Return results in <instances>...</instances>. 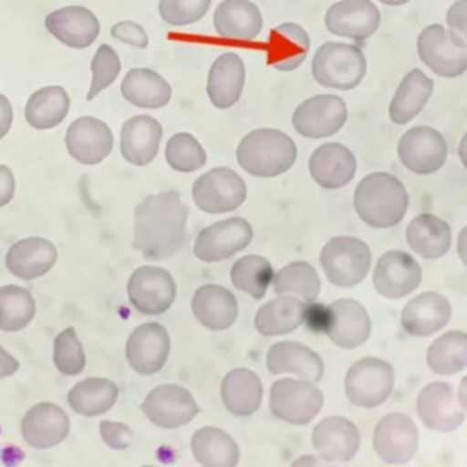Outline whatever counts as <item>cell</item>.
Masks as SVG:
<instances>
[{
    "instance_id": "cell-19",
    "label": "cell",
    "mask_w": 467,
    "mask_h": 467,
    "mask_svg": "<svg viewBox=\"0 0 467 467\" xmlns=\"http://www.w3.org/2000/svg\"><path fill=\"white\" fill-rule=\"evenodd\" d=\"M372 283L379 296L387 299H401L420 286L421 268L407 252L389 250L378 259Z\"/></svg>"
},
{
    "instance_id": "cell-38",
    "label": "cell",
    "mask_w": 467,
    "mask_h": 467,
    "mask_svg": "<svg viewBox=\"0 0 467 467\" xmlns=\"http://www.w3.org/2000/svg\"><path fill=\"white\" fill-rule=\"evenodd\" d=\"M434 89V82L421 69H410L394 91L389 104V119L394 124H407L412 120L429 102Z\"/></svg>"
},
{
    "instance_id": "cell-23",
    "label": "cell",
    "mask_w": 467,
    "mask_h": 467,
    "mask_svg": "<svg viewBox=\"0 0 467 467\" xmlns=\"http://www.w3.org/2000/svg\"><path fill=\"white\" fill-rule=\"evenodd\" d=\"M57 246L46 237H24L15 241L5 252V268L22 281H33L46 275L57 263Z\"/></svg>"
},
{
    "instance_id": "cell-44",
    "label": "cell",
    "mask_w": 467,
    "mask_h": 467,
    "mask_svg": "<svg viewBox=\"0 0 467 467\" xmlns=\"http://www.w3.org/2000/svg\"><path fill=\"white\" fill-rule=\"evenodd\" d=\"M36 314L33 294L18 285L0 286V330L20 332Z\"/></svg>"
},
{
    "instance_id": "cell-27",
    "label": "cell",
    "mask_w": 467,
    "mask_h": 467,
    "mask_svg": "<svg viewBox=\"0 0 467 467\" xmlns=\"http://www.w3.org/2000/svg\"><path fill=\"white\" fill-rule=\"evenodd\" d=\"M356 168L354 153L339 142L317 146L308 159V171L312 179L325 190H337L348 184Z\"/></svg>"
},
{
    "instance_id": "cell-34",
    "label": "cell",
    "mask_w": 467,
    "mask_h": 467,
    "mask_svg": "<svg viewBox=\"0 0 467 467\" xmlns=\"http://www.w3.org/2000/svg\"><path fill=\"white\" fill-rule=\"evenodd\" d=\"M213 27L228 40H254L263 29V15L250 0H223L213 13Z\"/></svg>"
},
{
    "instance_id": "cell-10",
    "label": "cell",
    "mask_w": 467,
    "mask_h": 467,
    "mask_svg": "<svg viewBox=\"0 0 467 467\" xmlns=\"http://www.w3.org/2000/svg\"><path fill=\"white\" fill-rule=\"evenodd\" d=\"M140 410L155 427L173 431L188 425L199 414V405L186 387L162 383L146 394Z\"/></svg>"
},
{
    "instance_id": "cell-53",
    "label": "cell",
    "mask_w": 467,
    "mask_h": 467,
    "mask_svg": "<svg viewBox=\"0 0 467 467\" xmlns=\"http://www.w3.org/2000/svg\"><path fill=\"white\" fill-rule=\"evenodd\" d=\"M15 190H16V181L11 168L5 164H0V208L11 202V199L15 197Z\"/></svg>"
},
{
    "instance_id": "cell-61",
    "label": "cell",
    "mask_w": 467,
    "mask_h": 467,
    "mask_svg": "<svg viewBox=\"0 0 467 467\" xmlns=\"http://www.w3.org/2000/svg\"><path fill=\"white\" fill-rule=\"evenodd\" d=\"M139 467H157V465H139Z\"/></svg>"
},
{
    "instance_id": "cell-43",
    "label": "cell",
    "mask_w": 467,
    "mask_h": 467,
    "mask_svg": "<svg viewBox=\"0 0 467 467\" xmlns=\"http://www.w3.org/2000/svg\"><path fill=\"white\" fill-rule=\"evenodd\" d=\"M274 290L277 296H296L305 303H312L319 296L321 281L310 263L294 261L277 270L274 275Z\"/></svg>"
},
{
    "instance_id": "cell-15",
    "label": "cell",
    "mask_w": 467,
    "mask_h": 467,
    "mask_svg": "<svg viewBox=\"0 0 467 467\" xmlns=\"http://www.w3.org/2000/svg\"><path fill=\"white\" fill-rule=\"evenodd\" d=\"M170 348L171 341L166 327L157 321H148L131 330L124 350L128 365L133 372L151 376L166 365Z\"/></svg>"
},
{
    "instance_id": "cell-8",
    "label": "cell",
    "mask_w": 467,
    "mask_h": 467,
    "mask_svg": "<svg viewBox=\"0 0 467 467\" xmlns=\"http://www.w3.org/2000/svg\"><path fill=\"white\" fill-rule=\"evenodd\" d=\"M270 412L290 425H306L323 407V392L306 379L281 378L270 387Z\"/></svg>"
},
{
    "instance_id": "cell-25",
    "label": "cell",
    "mask_w": 467,
    "mask_h": 467,
    "mask_svg": "<svg viewBox=\"0 0 467 467\" xmlns=\"http://www.w3.org/2000/svg\"><path fill=\"white\" fill-rule=\"evenodd\" d=\"M46 29L64 46L84 49L95 42L100 31L99 18L84 5H66L46 16Z\"/></svg>"
},
{
    "instance_id": "cell-33",
    "label": "cell",
    "mask_w": 467,
    "mask_h": 467,
    "mask_svg": "<svg viewBox=\"0 0 467 467\" xmlns=\"http://www.w3.org/2000/svg\"><path fill=\"white\" fill-rule=\"evenodd\" d=\"M221 401L234 416H252L259 410L263 401V383L259 376L244 367L232 368L221 381Z\"/></svg>"
},
{
    "instance_id": "cell-26",
    "label": "cell",
    "mask_w": 467,
    "mask_h": 467,
    "mask_svg": "<svg viewBox=\"0 0 467 467\" xmlns=\"http://www.w3.org/2000/svg\"><path fill=\"white\" fill-rule=\"evenodd\" d=\"M192 314L208 330L230 328L239 314L235 296L223 285H201L192 296Z\"/></svg>"
},
{
    "instance_id": "cell-37",
    "label": "cell",
    "mask_w": 467,
    "mask_h": 467,
    "mask_svg": "<svg viewBox=\"0 0 467 467\" xmlns=\"http://www.w3.org/2000/svg\"><path fill=\"white\" fill-rule=\"evenodd\" d=\"M405 239L414 254L425 259H440L449 252L452 234L451 226L441 217L434 213H420L409 223Z\"/></svg>"
},
{
    "instance_id": "cell-35",
    "label": "cell",
    "mask_w": 467,
    "mask_h": 467,
    "mask_svg": "<svg viewBox=\"0 0 467 467\" xmlns=\"http://www.w3.org/2000/svg\"><path fill=\"white\" fill-rule=\"evenodd\" d=\"M308 306L296 296H277L266 301L254 317V327L261 336L272 337L297 330L306 319Z\"/></svg>"
},
{
    "instance_id": "cell-45",
    "label": "cell",
    "mask_w": 467,
    "mask_h": 467,
    "mask_svg": "<svg viewBox=\"0 0 467 467\" xmlns=\"http://www.w3.org/2000/svg\"><path fill=\"white\" fill-rule=\"evenodd\" d=\"M232 285L252 296L254 299H263L268 285L274 281V268L268 259L257 254H248L239 257L230 268Z\"/></svg>"
},
{
    "instance_id": "cell-7",
    "label": "cell",
    "mask_w": 467,
    "mask_h": 467,
    "mask_svg": "<svg viewBox=\"0 0 467 467\" xmlns=\"http://www.w3.org/2000/svg\"><path fill=\"white\" fill-rule=\"evenodd\" d=\"M394 389V370L390 363L367 356L354 361L345 376L347 400L363 409H374L387 401Z\"/></svg>"
},
{
    "instance_id": "cell-29",
    "label": "cell",
    "mask_w": 467,
    "mask_h": 467,
    "mask_svg": "<svg viewBox=\"0 0 467 467\" xmlns=\"http://www.w3.org/2000/svg\"><path fill=\"white\" fill-rule=\"evenodd\" d=\"M266 368L270 374H296L317 383L323 378L325 363L316 350L299 341H279L266 352Z\"/></svg>"
},
{
    "instance_id": "cell-46",
    "label": "cell",
    "mask_w": 467,
    "mask_h": 467,
    "mask_svg": "<svg viewBox=\"0 0 467 467\" xmlns=\"http://www.w3.org/2000/svg\"><path fill=\"white\" fill-rule=\"evenodd\" d=\"M164 157H166V162L170 164V168L175 171H181V173L195 171V170L202 168L206 162L204 148L193 135H190L186 131H181V133H175L170 137V140L166 142Z\"/></svg>"
},
{
    "instance_id": "cell-20",
    "label": "cell",
    "mask_w": 467,
    "mask_h": 467,
    "mask_svg": "<svg viewBox=\"0 0 467 467\" xmlns=\"http://www.w3.org/2000/svg\"><path fill=\"white\" fill-rule=\"evenodd\" d=\"M416 409L423 425L436 432H452L465 420V410L447 381L427 383L418 392Z\"/></svg>"
},
{
    "instance_id": "cell-36",
    "label": "cell",
    "mask_w": 467,
    "mask_h": 467,
    "mask_svg": "<svg viewBox=\"0 0 467 467\" xmlns=\"http://www.w3.org/2000/svg\"><path fill=\"white\" fill-rule=\"evenodd\" d=\"M193 460L201 467H237L241 452L237 441L223 429L204 425L190 440Z\"/></svg>"
},
{
    "instance_id": "cell-48",
    "label": "cell",
    "mask_w": 467,
    "mask_h": 467,
    "mask_svg": "<svg viewBox=\"0 0 467 467\" xmlns=\"http://www.w3.org/2000/svg\"><path fill=\"white\" fill-rule=\"evenodd\" d=\"M119 73H120V58L117 51L108 44L99 46V49L91 58V86L88 89L86 99L93 100L102 89H106L115 82Z\"/></svg>"
},
{
    "instance_id": "cell-5",
    "label": "cell",
    "mask_w": 467,
    "mask_h": 467,
    "mask_svg": "<svg viewBox=\"0 0 467 467\" xmlns=\"http://www.w3.org/2000/svg\"><path fill=\"white\" fill-rule=\"evenodd\" d=\"M370 248L365 241L352 235L330 237L319 254L327 279L341 288L359 285L370 268Z\"/></svg>"
},
{
    "instance_id": "cell-28",
    "label": "cell",
    "mask_w": 467,
    "mask_h": 467,
    "mask_svg": "<svg viewBox=\"0 0 467 467\" xmlns=\"http://www.w3.org/2000/svg\"><path fill=\"white\" fill-rule=\"evenodd\" d=\"M452 316V306L443 294L423 292L412 297L401 310V327L407 334L427 337L443 328Z\"/></svg>"
},
{
    "instance_id": "cell-16",
    "label": "cell",
    "mask_w": 467,
    "mask_h": 467,
    "mask_svg": "<svg viewBox=\"0 0 467 467\" xmlns=\"http://www.w3.org/2000/svg\"><path fill=\"white\" fill-rule=\"evenodd\" d=\"M372 445L379 460L385 463H407L412 460L418 449V427L409 416L390 412L376 423Z\"/></svg>"
},
{
    "instance_id": "cell-52",
    "label": "cell",
    "mask_w": 467,
    "mask_h": 467,
    "mask_svg": "<svg viewBox=\"0 0 467 467\" xmlns=\"http://www.w3.org/2000/svg\"><path fill=\"white\" fill-rule=\"evenodd\" d=\"M111 36L128 44V46L139 47V49L148 47L146 31L142 29V26H139L137 22H131V20H122V22L113 24L111 26Z\"/></svg>"
},
{
    "instance_id": "cell-9",
    "label": "cell",
    "mask_w": 467,
    "mask_h": 467,
    "mask_svg": "<svg viewBox=\"0 0 467 467\" xmlns=\"http://www.w3.org/2000/svg\"><path fill=\"white\" fill-rule=\"evenodd\" d=\"M192 199L206 213H228L244 202L246 182L232 168L217 166L195 179Z\"/></svg>"
},
{
    "instance_id": "cell-14",
    "label": "cell",
    "mask_w": 467,
    "mask_h": 467,
    "mask_svg": "<svg viewBox=\"0 0 467 467\" xmlns=\"http://www.w3.org/2000/svg\"><path fill=\"white\" fill-rule=\"evenodd\" d=\"M398 157L401 164L416 175L438 171L447 159V142L443 135L431 126H414L398 140Z\"/></svg>"
},
{
    "instance_id": "cell-58",
    "label": "cell",
    "mask_w": 467,
    "mask_h": 467,
    "mask_svg": "<svg viewBox=\"0 0 467 467\" xmlns=\"http://www.w3.org/2000/svg\"><path fill=\"white\" fill-rule=\"evenodd\" d=\"M458 403H460V407L467 412V376L460 381V387H458Z\"/></svg>"
},
{
    "instance_id": "cell-4",
    "label": "cell",
    "mask_w": 467,
    "mask_h": 467,
    "mask_svg": "<svg viewBox=\"0 0 467 467\" xmlns=\"http://www.w3.org/2000/svg\"><path fill=\"white\" fill-rule=\"evenodd\" d=\"M367 73V58L354 44L325 42L312 58V75L317 84L332 89H354Z\"/></svg>"
},
{
    "instance_id": "cell-22",
    "label": "cell",
    "mask_w": 467,
    "mask_h": 467,
    "mask_svg": "<svg viewBox=\"0 0 467 467\" xmlns=\"http://www.w3.org/2000/svg\"><path fill=\"white\" fill-rule=\"evenodd\" d=\"M381 22L379 9L372 0H339L325 13V26L332 35L356 42L372 36Z\"/></svg>"
},
{
    "instance_id": "cell-42",
    "label": "cell",
    "mask_w": 467,
    "mask_h": 467,
    "mask_svg": "<svg viewBox=\"0 0 467 467\" xmlns=\"http://www.w3.org/2000/svg\"><path fill=\"white\" fill-rule=\"evenodd\" d=\"M427 365L434 374L451 376L467 367V332L449 330L427 348Z\"/></svg>"
},
{
    "instance_id": "cell-50",
    "label": "cell",
    "mask_w": 467,
    "mask_h": 467,
    "mask_svg": "<svg viewBox=\"0 0 467 467\" xmlns=\"http://www.w3.org/2000/svg\"><path fill=\"white\" fill-rule=\"evenodd\" d=\"M100 440L113 451H124L131 445L133 431L130 425L115 420H102L99 423Z\"/></svg>"
},
{
    "instance_id": "cell-32",
    "label": "cell",
    "mask_w": 467,
    "mask_h": 467,
    "mask_svg": "<svg viewBox=\"0 0 467 467\" xmlns=\"http://www.w3.org/2000/svg\"><path fill=\"white\" fill-rule=\"evenodd\" d=\"M162 126L150 115H135L122 124L120 130V153L124 161L135 166L150 164L161 146Z\"/></svg>"
},
{
    "instance_id": "cell-39",
    "label": "cell",
    "mask_w": 467,
    "mask_h": 467,
    "mask_svg": "<svg viewBox=\"0 0 467 467\" xmlns=\"http://www.w3.org/2000/svg\"><path fill=\"white\" fill-rule=\"evenodd\" d=\"M69 409L84 418L106 414L119 400V387L115 381L100 376H91L75 383L67 392Z\"/></svg>"
},
{
    "instance_id": "cell-6",
    "label": "cell",
    "mask_w": 467,
    "mask_h": 467,
    "mask_svg": "<svg viewBox=\"0 0 467 467\" xmlns=\"http://www.w3.org/2000/svg\"><path fill=\"white\" fill-rule=\"evenodd\" d=\"M130 305L144 316H161L171 308L177 297L173 275L157 265L137 266L126 283Z\"/></svg>"
},
{
    "instance_id": "cell-21",
    "label": "cell",
    "mask_w": 467,
    "mask_h": 467,
    "mask_svg": "<svg viewBox=\"0 0 467 467\" xmlns=\"http://www.w3.org/2000/svg\"><path fill=\"white\" fill-rule=\"evenodd\" d=\"M66 148L73 161L80 164L102 162L113 148V133L106 122L97 117H78L66 130Z\"/></svg>"
},
{
    "instance_id": "cell-11",
    "label": "cell",
    "mask_w": 467,
    "mask_h": 467,
    "mask_svg": "<svg viewBox=\"0 0 467 467\" xmlns=\"http://www.w3.org/2000/svg\"><path fill=\"white\" fill-rule=\"evenodd\" d=\"M254 237L252 224L243 217H228L204 226L193 241V255L202 263H217L243 252Z\"/></svg>"
},
{
    "instance_id": "cell-57",
    "label": "cell",
    "mask_w": 467,
    "mask_h": 467,
    "mask_svg": "<svg viewBox=\"0 0 467 467\" xmlns=\"http://www.w3.org/2000/svg\"><path fill=\"white\" fill-rule=\"evenodd\" d=\"M458 255L462 263L467 266V226H463L458 234Z\"/></svg>"
},
{
    "instance_id": "cell-60",
    "label": "cell",
    "mask_w": 467,
    "mask_h": 467,
    "mask_svg": "<svg viewBox=\"0 0 467 467\" xmlns=\"http://www.w3.org/2000/svg\"><path fill=\"white\" fill-rule=\"evenodd\" d=\"M381 4H385V5H403V4H407L409 0H379Z\"/></svg>"
},
{
    "instance_id": "cell-31",
    "label": "cell",
    "mask_w": 467,
    "mask_h": 467,
    "mask_svg": "<svg viewBox=\"0 0 467 467\" xmlns=\"http://www.w3.org/2000/svg\"><path fill=\"white\" fill-rule=\"evenodd\" d=\"M246 73L244 62L237 53H223L219 55L208 71L206 93L210 102L219 109L232 108L244 88Z\"/></svg>"
},
{
    "instance_id": "cell-59",
    "label": "cell",
    "mask_w": 467,
    "mask_h": 467,
    "mask_svg": "<svg viewBox=\"0 0 467 467\" xmlns=\"http://www.w3.org/2000/svg\"><path fill=\"white\" fill-rule=\"evenodd\" d=\"M458 155H460V161H462L463 168L467 170V131H465V135H463V137H462V140H460Z\"/></svg>"
},
{
    "instance_id": "cell-2",
    "label": "cell",
    "mask_w": 467,
    "mask_h": 467,
    "mask_svg": "<svg viewBox=\"0 0 467 467\" xmlns=\"http://www.w3.org/2000/svg\"><path fill=\"white\" fill-rule=\"evenodd\" d=\"M407 208L409 193L403 182L387 171L365 175L354 190V210L372 228L396 226L405 217Z\"/></svg>"
},
{
    "instance_id": "cell-51",
    "label": "cell",
    "mask_w": 467,
    "mask_h": 467,
    "mask_svg": "<svg viewBox=\"0 0 467 467\" xmlns=\"http://www.w3.org/2000/svg\"><path fill=\"white\" fill-rule=\"evenodd\" d=\"M447 20V33L451 40L458 46L467 49V0H456L445 15Z\"/></svg>"
},
{
    "instance_id": "cell-47",
    "label": "cell",
    "mask_w": 467,
    "mask_h": 467,
    "mask_svg": "<svg viewBox=\"0 0 467 467\" xmlns=\"http://www.w3.org/2000/svg\"><path fill=\"white\" fill-rule=\"evenodd\" d=\"M53 365L64 376H77L86 368V350L73 327L60 330L53 341Z\"/></svg>"
},
{
    "instance_id": "cell-49",
    "label": "cell",
    "mask_w": 467,
    "mask_h": 467,
    "mask_svg": "<svg viewBox=\"0 0 467 467\" xmlns=\"http://www.w3.org/2000/svg\"><path fill=\"white\" fill-rule=\"evenodd\" d=\"M212 0H159V15L170 26L199 22L210 9Z\"/></svg>"
},
{
    "instance_id": "cell-40",
    "label": "cell",
    "mask_w": 467,
    "mask_h": 467,
    "mask_svg": "<svg viewBox=\"0 0 467 467\" xmlns=\"http://www.w3.org/2000/svg\"><path fill=\"white\" fill-rule=\"evenodd\" d=\"M120 93L137 108L157 109L170 102L171 86L153 69L133 67L122 78Z\"/></svg>"
},
{
    "instance_id": "cell-3",
    "label": "cell",
    "mask_w": 467,
    "mask_h": 467,
    "mask_svg": "<svg viewBox=\"0 0 467 467\" xmlns=\"http://www.w3.org/2000/svg\"><path fill=\"white\" fill-rule=\"evenodd\" d=\"M235 157L239 166L254 177H277L294 166L297 146L281 130L257 128L241 139Z\"/></svg>"
},
{
    "instance_id": "cell-56",
    "label": "cell",
    "mask_w": 467,
    "mask_h": 467,
    "mask_svg": "<svg viewBox=\"0 0 467 467\" xmlns=\"http://www.w3.org/2000/svg\"><path fill=\"white\" fill-rule=\"evenodd\" d=\"M290 467H336V465H332V462L323 460L321 456L303 454V456H299L297 460H294Z\"/></svg>"
},
{
    "instance_id": "cell-18",
    "label": "cell",
    "mask_w": 467,
    "mask_h": 467,
    "mask_svg": "<svg viewBox=\"0 0 467 467\" xmlns=\"http://www.w3.org/2000/svg\"><path fill=\"white\" fill-rule=\"evenodd\" d=\"M71 423L67 412L51 401H38L31 405L20 421L24 441L38 451L60 445L69 434Z\"/></svg>"
},
{
    "instance_id": "cell-30",
    "label": "cell",
    "mask_w": 467,
    "mask_h": 467,
    "mask_svg": "<svg viewBox=\"0 0 467 467\" xmlns=\"http://www.w3.org/2000/svg\"><path fill=\"white\" fill-rule=\"evenodd\" d=\"M310 49V36L296 22H283L270 29L266 38V62L277 71H294Z\"/></svg>"
},
{
    "instance_id": "cell-13",
    "label": "cell",
    "mask_w": 467,
    "mask_h": 467,
    "mask_svg": "<svg viewBox=\"0 0 467 467\" xmlns=\"http://www.w3.org/2000/svg\"><path fill=\"white\" fill-rule=\"evenodd\" d=\"M347 122V104L332 93L314 95L303 100L292 113L294 130L306 139L334 135Z\"/></svg>"
},
{
    "instance_id": "cell-12",
    "label": "cell",
    "mask_w": 467,
    "mask_h": 467,
    "mask_svg": "<svg viewBox=\"0 0 467 467\" xmlns=\"http://www.w3.org/2000/svg\"><path fill=\"white\" fill-rule=\"evenodd\" d=\"M323 332L341 348L361 347L372 330V323L365 306L350 297H341L323 310Z\"/></svg>"
},
{
    "instance_id": "cell-17",
    "label": "cell",
    "mask_w": 467,
    "mask_h": 467,
    "mask_svg": "<svg viewBox=\"0 0 467 467\" xmlns=\"http://www.w3.org/2000/svg\"><path fill=\"white\" fill-rule=\"evenodd\" d=\"M420 60L438 77L454 78L467 71V49L458 47L440 24L427 26L416 40Z\"/></svg>"
},
{
    "instance_id": "cell-24",
    "label": "cell",
    "mask_w": 467,
    "mask_h": 467,
    "mask_svg": "<svg viewBox=\"0 0 467 467\" xmlns=\"http://www.w3.org/2000/svg\"><path fill=\"white\" fill-rule=\"evenodd\" d=\"M312 447L327 462H348L359 449V431L343 416H327L312 431Z\"/></svg>"
},
{
    "instance_id": "cell-41",
    "label": "cell",
    "mask_w": 467,
    "mask_h": 467,
    "mask_svg": "<svg viewBox=\"0 0 467 467\" xmlns=\"http://www.w3.org/2000/svg\"><path fill=\"white\" fill-rule=\"evenodd\" d=\"M69 111V95L62 86H46L36 89L26 102L24 117L35 130H51L58 126Z\"/></svg>"
},
{
    "instance_id": "cell-55",
    "label": "cell",
    "mask_w": 467,
    "mask_h": 467,
    "mask_svg": "<svg viewBox=\"0 0 467 467\" xmlns=\"http://www.w3.org/2000/svg\"><path fill=\"white\" fill-rule=\"evenodd\" d=\"M13 124V106L5 95L0 93V139L7 135Z\"/></svg>"
},
{
    "instance_id": "cell-54",
    "label": "cell",
    "mask_w": 467,
    "mask_h": 467,
    "mask_svg": "<svg viewBox=\"0 0 467 467\" xmlns=\"http://www.w3.org/2000/svg\"><path fill=\"white\" fill-rule=\"evenodd\" d=\"M18 359L9 354L2 345H0V379H5V378H11L18 372Z\"/></svg>"
},
{
    "instance_id": "cell-1",
    "label": "cell",
    "mask_w": 467,
    "mask_h": 467,
    "mask_svg": "<svg viewBox=\"0 0 467 467\" xmlns=\"http://www.w3.org/2000/svg\"><path fill=\"white\" fill-rule=\"evenodd\" d=\"M188 217L177 190L146 195L133 210L131 246L148 261L173 257L186 243Z\"/></svg>"
}]
</instances>
